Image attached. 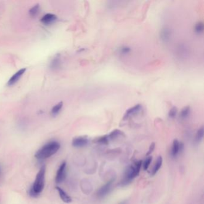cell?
Returning <instances> with one entry per match:
<instances>
[{"label": "cell", "instance_id": "44dd1931", "mask_svg": "<svg viewBox=\"0 0 204 204\" xmlns=\"http://www.w3.org/2000/svg\"><path fill=\"white\" fill-rule=\"evenodd\" d=\"M204 30V25L201 22H198L195 26V31L197 34H201L203 32Z\"/></svg>", "mask_w": 204, "mask_h": 204}, {"label": "cell", "instance_id": "5bb4252c", "mask_svg": "<svg viewBox=\"0 0 204 204\" xmlns=\"http://www.w3.org/2000/svg\"><path fill=\"white\" fill-rule=\"evenodd\" d=\"M162 162H163L162 157V156H159L157 161H156V162L155 165V166H154V168L152 170V172H151L152 175H155L158 172V171L159 170V169L161 168V167L162 165Z\"/></svg>", "mask_w": 204, "mask_h": 204}, {"label": "cell", "instance_id": "3957f363", "mask_svg": "<svg viewBox=\"0 0 204 204\" xmlns=\"http://www.w3.org/2000/svg\"><path fill=\"white\" fill-rule=\"evenodd\" d=\"M142 165V161H137L134 165H131L126 170L122 184L123 185L130 183L139 174Z\"/></svg>", "mask_w": 204, "mask_h": 204}, {"label": "cell", "instance_id": "e0dca14e", "mask_svg": "<svg viewBox=\"0 0 204 204\" xmlns=\"http://www.w3.org/2000/svg\"><path fill=\"white\" fill-rule=\"evenodd\" d=\"M40 10V6L39 5V4H37L34 6H33L29 11V13L30 15L32 17H36L37 14L39 13Z\"/></svg>", "mask_w": 204, "mask_h": 204}, {"label": "cell", "instance_id": "4fadbf2b", "mask_svg": "<svg viewBox=\"0 0 204 204\" xmlns=\"http://www.w3.org/2000/svg\"><path fill=\"white\" fill-rule=\"evenodd\" d=\"M171 37V31L169 30V28H164L161 32V38L163 41H168L170 39Z\"/></svg>", "mask_w": 204, "mask_h": 204}, {"label": "cell", "instance_id": "ac0fdd59", "mask_svg": "<svg viewBox=\"0 0 204 204\" xmlns=\"http://www.w3.org/2000/svg\"><path fill=\"white\" fill-rule=\"evenodd\" d=\"M190 111V108L189 106H187L185 107H184L182 109L181 113H180V117L182 119H185L186 117H187L189 115Z\"/></svg>", "mask_w": 204, "mask_h": 204}, {"label": "cell", "instance_id": "7c38bea8", "mask_svg": "<svg viewBox=\"0 0 204 204\" xmlns=\"http://www.w3.org/2000/svg\"><path fill=\"white\" fill-rule=\"evenodd\" d=\"M61 65V58L59 56H56L55 57L52 62H50V68L53 70V71H56L57 70H58Z\"/></svg>", "mask_w": 204, "mask_h": 204}, {"label": "cell", "instance_id": "7a4b0ae2", "mask_svg": "<svg viewBox=\"0 0 204 204\" xmlns=\"http://www.w3.org/2000/svg\"><path fill=\"white\" fill-rule=\"evenodd\" d=\"M61 144L57 141H51L46 143L37 151L35 158L37 160L42 161L50 158L55 155L60 149Z\"/></svg>", "mask_w": 204, "mask_h": 204}, {"label": "cell", "instance_id": "6da1fadb", "mask_svg": "<svg viewBox=\"0 0 204 204\" xmlns=\"http://www.w3.org/2000/svg\"><path fill=\"white\" fill-rule=\"evenodd\" d=\"M46 167L42 166L37 174L34 182L28 190V195L32 198H37L42 192L45 185Z\"/></svg>", "mask_w": 204, "mask_h": 204}, {"label": "cell", "instance_id": "ba28073f", "mask_svg": "<svg viewBox=\"0 0 204 204\" xmlns=\"http://www.w3.org/2000/svg\"><path fill=\"white\" fill-rule=\"evenodd\" d=\"M182 148H183V144L180 143L178 140L175 139L172 144V148L171 151L172 156L174 158L176 157L178 155L180 151L182 150Z\"/></svg>", "mask_w": 204, "mask_h": 204}, {"label": "cell", "instance_id": "277c9868", "mask_svg": "<svg viewBox=\"0 0 204 204\" xmlns=\"http://www.w3.org/2000/svg\"><path fill=\"white\" fill-rule=\"evenodd\" d=\"M66 162L65 161L62 162L59 168L57 170L56 177H55V182L56 183L61 184L65 180L66 176Z\"/></svg>", "mask_w": 204, "mask_h": 204}, {"label": "cell", "instance_id": "52a82bcc", "mask_svg": "<svg viewBox=\"0 0 204 204\" xmlns=\"http://www.w3.org/2000/svg\"><path fill=\"white\" fill-rule=\"evenodd\" d=\"M89 142V140L86 137H79L73 140L72 145L75 147H83L86 146Z\"/></svg>", "mask_w": 204, "mask_h": 204}, {"label": "cell", "instance_id": "4316f807", "mask_svg": "<svg viewBox=\"0 0 204 204\" xmlns=\"http://www.w3.org/2000/svg\"><path fill=\"white\" fill-rule=\"evenodd\" d=\"M2 169H1V166H0V178H1V176H2Z\"/></svg>", "mask_w": 204, "mask_h": 204}, {"label": "cell", "instance_id": "8992f818", "mask_svg": "<svg viewBox=\"0 0 204 204\" xmlns=\"http://www.w3.org/2000/svg\"><path fill=\"white\" fill-rule=\"evenodd\" d=\"M26 70V68H22L21 70H18L8 80V81L7 82V85L9 86H11L16 84L19 81V80L21 79V77L23 75V74L25 73Z\"/></svg>", "mask_w": 204, "mask_h": 204}, {"label": "cell", "instance_id": "ffe728a7", "mask_svg": "<svg viewBox=\"0 0 204 204\" xmlns=\"http://www.w3.org/2000/svg\"><path fill=\"white\" fill-rule=\"evenodd\" d=\"M95 142L102 145H107L109 143V138L108 135H104L98 138Z\"/></svg>", "mask_w": 204, "mask_h": 204}, {"label": "cell", "instance_id": "9a60e30c", "mask_svg": "<svg viewBox=\"0 0 204 204\" xmlns=\"http://www.w3.org/2000/svg\"><path fill=\"white\" fill-rule=\"evenodd\" d=\"M123 135H124V134L121 131H120L119 129H116V130L112 131L109 135H108V137L109 140H114L119 137L123 136Z\"/></svg>", "mask_w": 204, "mask_h": 204}, {"label": "cell", "instance_id": "603a6c76", "mask_svg": "<svg viewBox=\"0 0 204 204\" xmlns=\"http://www.w3.org/2000/svg\"><path fill=\"white\" fill-rule=\"evenodd\" d=\"M177 111H178V110H177V108L175 107H172L169 111V113H168V115H169V117L170 118H174L176 115H177Z\"/></svg>", "mask_w": 204, "mask_h": 204}, {"label": "cell", "instance_id": "9c48e42d", "mask_svg": "<svg viewBox=\"0 0 204 204\" xmlns=\"http://www.w3.org/2000/svg\"><path fill=\"white\" fill-rule=\"evenodd\" d=\"M57 20V16L52 13H47L43 16L41 19V22L44 25H50L54 23Z\"/></svg>", "mask_w": 204, "mask_h": 204}, {"label": "cell", "instance_id": "2e32d148", "mask_svg": "<svg viewBox=\"0 0 204 204\" xmlns=\"http://www.w3.org/2000/svg\"><path fill=\"white\" fill-rule=\"evenodd\" d=\"M63 107V103L61 102L58 104H57L56 105H55L52 109L51 110V114L52 116H55L56 115H58L59 112L61 110L62 108Z\"/></svg>", "mask_w": 204, "mask_h": 204}, {"label": "cell", "instance_id": "30bf717a", "mask_svg": "<svg viewBox=\"0 0 204 204\" xmlns=\"http://www.w3.org/2000/svg\"><path fill=\"white\" fill-rule=\"evenodd\" d=\"M141 108V105L140 104H137V105H135L134 107L129 108L128 110H126V113H125V114L123 116V119L124 120L127 119L131 116H132V115L137 113L138 111H140Z\"/></svg>", "mask_w": 204, "mask_h": 204}, {"label": "cell", "instance_id": "d6986e66", "mask_svg": "<svg viewBox=\"0 0 204 204\" xmlns=\"http://www.w3.org/2000/svg\"><path fill=\"white\" fill-rule=\"evenodd\" d=\"M204 127L203 126L199 128L197 132L196 136V140L198 143L201 141V140L203 139L204 137Z\"/></svg>", "mask_w": 204, "mask_h": 204}, {"label": "cell", "instance_id": "484cf974", "mask_svg": "<svg viewBox=\"0 0 204 204\" xmlns=\"http://www.w3.org/2000/svg\"><path fill=\"white\" fill-rule=\"evenodd\" d=\"M119 204H127V201H123L121 203Z\"/></svg>", "mask_w": 204, "mask_h": 204}, {"label": "cell", "instance_id": "7402d4cb", "mask_svg": "<svg viewBox=\"0 0 204 204\" xmlns=\"http://www.w3.org/2000/svg\"><path fill=\"white\" fill-rule=\"evenodd\" d=\"M151 161H152V157L151 156H148L145 159V160L144 162V164H143V168H144V169L145 171L148 169V168L150 166V164L151 162Z\"/></svg>", "mask_w": 204, "mask_h": 204}, {"label": "cell", "instance_id": "d4e9b609", "mask_svg": "<svg viewBox=\"0 0 204 204\" xmlns=\"http://www.w3.org/2000/svg\"><path fill=\"white\" fill-rule=\"evenodd\" d=\"M155 148V144L154 143H151V144L150 145V147H149V149H148V152L146 153V156H149V155L153 151Z\"/></svg>", "mask_w": 204, "mask_h": 204}, {"label": "cell", "instance_id": "8fae6325", "mask_svg": "<svg viewBox=\"0 0 204 204\" xmlns=\"http://www.w3.org/2000/svg\"><path fill=\"white\" fill-rule=\"evenodd\" d=\"M55 188H56V190L58 191L62 201L63 202L66 203V204L71 202V201H72L71 198L62 188H61L59 186H56Z\"/></svg>", "mask_w": 204, "mask_h": 204}, {"label": "cell", "instance_id": "5b68a950", "mask_svg": "<svg viewBox=\"0 0 204 204\" xmlns=\"http://www.w3.org/2000/svg\"><path fill=\"white\" fill-rule=\"evenodd\" d=\"M114 182V179H111L109 182H108L105 184L102 185V187L98 190L97 192V195L99 198L105 197L108 193L110 192L111 189V186Z\"/></svg>", "mask_w": 204, "mask_h": 204}, {"label": "cell", "instance_id": "cb8c5ba5", "mask_svg": "<svg viewBox=\"0 0 204 204\" xmlns=\"http://www.w3.org/2000/svg\"><path fill=\"white\" fill-rule=\"evenodd\" d=\"M130 51H131V49H130V47H129L127 46H123L122 47H121V49H120V52L122 54H127Z\"/></svg>", "mask_w": 204, "mask_h": 204}]
</instances>
